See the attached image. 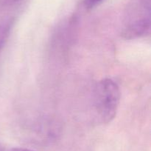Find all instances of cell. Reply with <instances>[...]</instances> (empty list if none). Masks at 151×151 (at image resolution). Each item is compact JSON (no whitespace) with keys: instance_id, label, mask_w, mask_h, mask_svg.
I'll use <instances>...</instances> for the list:
<instances>
[{"instance_id":"6da1fadb","label":"cell","mask_w":151,"mask_h":151,"mask_svg":"<svg viewBox=\"0 0 151 151\" xmlns=\"http://www.w3.org/2000/svg\"><path fill=\"white\" fill-rule=\"evenodd\" d=\"M120 90L111 78H104L96 87L94 107L97 116L102 123L111 122L116 115L119 102Z\"/></svg>"},{"instance_id":"7a4b0ae2","label":"cell","mask_w":151,"mask_h":151,"mask_svg":"<svg viewBox=\"0 0 151 151\" xmlns=\"http://www.w3.org/2000/svg\"><path fill=\"white\" fill-rule=\"evenodd\" d=\"M104 0H84V5L86 8H93Z\"/></svg>"},{"instance_id":"3957f363","label":"cell","mask_w":151,"mask_h":151,"mask_svg":"<svg viewBox=\"0 0 151 151\" xmlns=\"http://www.w3.org/2000/svg\"><path fill=\"white\" fill-rule=\"evenodd\" d=\"M8 151H35V150H32L29 149H26V148H13V149H10V150Z\"/></svg>"}]
</instances>
